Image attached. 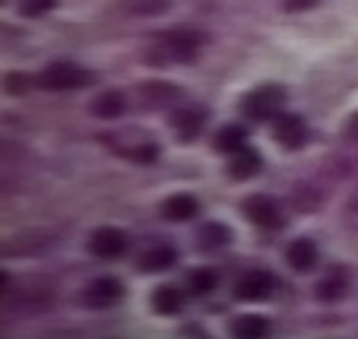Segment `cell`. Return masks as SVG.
<instances>
[{"label":"cell","mask_w":358,"mask_h":339,"mask_svg":"<svg viewBox=\"0 0 358 339\" xmlns=\"http://www.w3.org/2000/svg\"><path fill=\"white\" fill-rule=\"evenodd\" d=\"M210 41V35L196 32V29H171V32L159 35L156 45L146 51V64L152 67H169V64H190L203 51V45Z\"/></svg>","instance_id":"obj_1"},{"label":"cell","mask_w":358,"mask_h":339,"mask_svg":"<svg viewBox=\"0 0 358 339\" xmlns=\"http://www.w3.org/2000/svg\"><path fill=\"white\" fill-rule=\"evenodd\" d=\"M285 99H289V92H285L279 82H264V86L250 89L238 108H241V115L248 117V121L273 124L285 111Z\"/></svg>","instance_id":"obj_2"},{"label":"cell","mask_w":358,"mask_h":339,"mask_svg":"<svg viewBox=\"0 0 358 339\" xmlns=\"http://www.w3.org/2000/svg\"><path fill=\"white\" fill-rule=\"evenodd\" d=\"M86 86H92V73L70 61H55L38 73V89H48V92H76Z\"/></svg>","instance_id":"obj_3"},{"label":"cell","mask_w":358,"mask_h":339,"mask_svg":"<svg viewBox=\"0 0 358 339\" xmlns=\"http://www.w3.org/2000/svg\"><path fill=\"white\" fill-rule=\"evenodd\" d=\"M171 130H175V136L181 143H190L196 140V136L203 134V127H206V121H210V108L203 102H194V99H187V102H178L175 108H171Z\"/></svg>","instance_id":"obj_4"},{"label":"cell","mask_w":358,"mask_h":339,"mask_svg":"<svg viewBox=\"0 0 358 339\" xmlns=\"http://www.w3.org/2000/svg\"><path fill=\"white\" fill-rule=\"evenodd\" d=\"M124 295H127V289H124L121 279H115V276H95L92 282L83 285L80 301L86 308H92V311H105V308L121 305Z\"/></svg>","instance_id":"obj_5"},{"label":"cell","mask_w":358,"mask_h":339,"mask_svg":"<svg viewBox=\"0 0 358 339\" xmlns=\"http://www.w3.org/2000/svg\"><path fill=\"white\" fill-rule=\"evenodd\" d=\"M273 292H276V276L270 270H248L231 285L235 301H266Z\"/></svg>","instance_id":"obj_6"},{"label":"cell","mask_w":358,"mask_h":339,"mask_svg":"<svg viewBox=\"0 0 358 339\" xmlns=\"http://www.w3.org/2000/svg\"><path fill=\"white\" fill-rule=\"evenodd\" d=\"M273 140L282 146V150L295 152V150H304L308 143H311V127H308V121L298 115H279L276 121H273Z\"/></svg>","instance_id":"obj_7"},{"label":"cell","mask_w":358,"mask_h":339,"mask_svg":"<svg viewBox=\"0 0 358 339\" xmlns=\"http://www.w3.org/2000/svg\"><path fill=\"white\" fill-rule=\"evenodd\" d=\"M86 247H89V254L99 260H117L127 251V231L115 229V225H99V229L89 235Z\"/></svg>","instance_id":"obj_8"},{"label":"cell","mask_w":358,"mask_h":339,"mask_svg":"<svg viewBox=\"0 0 358 339\" xmlns=\"http://www.w3.org/2000/svg\"><path fill=\"white\" fill-rule=\"evenodd\" d=\"M136 95H140V105H143V108H149V111L175 108V105L184 99L181 86H178V82H165V80H149V82H140Z\"/></svg>","instance_id":"obj_9"},{"label":"cell","mask_w":358,"mask_h":339,"mask_svg":"<svg viewBox=\"0 0 358 339\" xmlns=\"http://www.w3.org/2000/svg\"><path fill=\"white\" fill-rule=\"evenodd\" d=\"M241 212L248 216V222H254L257 229H282V210H279V203L273 197H266V194H250V197L244 200Z\"/></svg>","instance_id":"obj_10"},{"label":"cell","mask_w":358,"mask_h":339,"mask_svg":"<svg viewBox=\"0 0 358 339\" xmlns=\"http://www.w3.org/2000/svg\"><path fill=\"white\" fill-rule=\"evenodd\" d=\"M260 168H264V156H260L257 150H250V146L231 152L229 165H225V171H229L231 181H250V178L260 175Z\"/></svg>","instance_id":"obj_11"},{"label":"cell","mask_w":358,"mask_h":339,"mask_svg":"<svg viewBox=\"0 0 358 339\" xmlns=\"http://www.w3.org/2000/svg\"><path fill=\"white\" fill-rule=\"evenodd\" d=\"M175 264H178L175 245H149L136 257V270H143V273H165Z\"/></svg>","instance_id":"obj_12"},{"label":"cell","mask_w":358,"mask_h":339,"mask_svg":"<svg viewBox=\"0 0 358 339\" xmlns=\"http://www.w3.org/2000/svg\"><path fill=\"white\" fill-rule=\"evenodd\" d=\"M345 292H349V273H345L343 266H330V270L317 279V285H314V295H317L320 301H327V305L343 301Z\"/></svg>","instance_id":"obj_13"},{"label":"cell","mask_w":358,"mask_h":339,"mask_svg":"<svg viewBox=\"0 0 358 339\" xmlns=\"http://www.w3.org/2000/svg\"><path fill=\"white\" fill-rule=\"evenodd\" d=\"M187 292V289H184ZM178 285H156L152 289V295H149V305H152V311L159 314V317H175V314H181L184 301H187V295H184Z\"/></svg>","instance_id":"obj_14"},{"label":"cell","mask_w":358,"mask_h":339,"mask_svg":"<svg viewBox=\"0 0 358 339\" xmlns=\"http://www.w3.org/2000/svg\"><path fill=\"white\" fill-rule=\"evenodd\" d=\"M320 260V251L311 238H295L289 247H285V264L295 273H311Z\"/></svg>","instance_id":"obj_15"},{"label":"cell","mask_w":358,"mask_h":339,"mask_svg":"<svg viewBox=\"0 0 358 339\" xmlns=\"http://www.w3.org/2000/svg\"><path fill=\"white\" fill-rule=\"evenodd\" d=\"M231 241H235V235H231V229L225 222H203L200 231H196V247L206 254L225 251Z\"/></svg>","instance_id":"obj_16"},{"label":"cell","mask_w":358,"mask_h":339,"mask_svg":"<svg viewBox=\"0 0 358 339\" xmlns=\"http://www.w3.org/2000/svg\"><path fill=\"white\" fill-rule=\"evenodd\" d=\"M159 212H162L169 222H190V219L200 212V203H196L194 194H171V197L162 200Z\"/></svg>","instance_id":"obj_17"},{"label":"cell","mask_w":358,"mask_h":339,"mask_svg":"<svg viewBox=\"0 0 358 339\" xmlns=\"http://www.w3.org/2000/svg\"><path fill=\"white\" fill-rule=\"evenodd\" d=\"M124 111H127L124 92H99L92 102H89V115L99 117V121H115V117H121Z\"/></svg>","instance_id":"obj_18"},{"label":"cell","mask_w":358,"mask_h":339,"mask_svg":"<svg viewBox=\"0 0 358 339\" xmlns=\"http://www.w3.org/2000/svg\"><path fill=\"white\" fill-rule=\"evenodd\" d=\"M244 146H248V127H241V124H222L213 136V150L222 152V156H231Z\"/></svg>","instance_id":"obj_19"},{"label":"cell","mask_w":358,"mask_h":339,"mask_svg":"<svg viewBox=\"0 0 358 339\" xmlns=\"http://www.w3.org/2000/svg\"><path fill=\"white\" fill-rule=\"evenodd\" d=\"M171 0H117V10L130 20H156V16L169 13Z\"/></svg>","instance_id":"obj_20"},{"label":"cell","mask_w":358,"mask_h":339,"mask_svg":"<svg viewBox=\"0 0 358 339\" xmlns=\"http://www.w3.org/2000/svg\"><path fill=\"white\" fill-rule=\"evenodd\" d=\"M229 333L235 339H264L270 336V320L260 317V314H241V317L231 320Z\"/></svg>","instance_id":"obj_21"},{"label":"cell","mask_w":358,"mask_h":339,"mask_svg":"<svg viewBox=\"0 0 358 339\" xmlns=\"http://www.w3.org/2000/svg\"><path fill=\"white\" fill-rule=\"evenodd\" d=\"M216 285H219V273L210 270V266H196V270H190L184 276V289L190 295H210Z\"/></svg>","instance_id":"obj_22"},{"label":"cell","mask_w":358,"mask_h":339,"mask_svg":"<svg viewBox=\"0 0 358 339\" xmlns=\"http://www.w3.org/2000/svg\"><path fill=\"white\" fill-rule=\"evenodd\" d=\"M51 245H55V238L51 235H38V231H32V235H22V238L7 241V254H45Z\"/></svg>","instance_id":"obj_23"},{"label":"cell","mask_w":358,"mask_h":339,"mask_svg":"<svg viewBox=\"0 0 358 339\" xmlns=\"http://www.w3.org/2000/svg\"><path fill=\"white\" fill-rule=\"evenodd\" d=\"M292 206L301 212H314L324 206V190H317V184H298L292 194Z\"/></svg>","instance_id":"obj_24"},{"label":"cell","mask_w":358,"mask_h":339,"mask_svg":"<svg viewBox=\"0 0 358 339\" xmlns=\"http://www.w3.org/2000/svg\"><path fill=\"white\" fill-rule=\"evenodd\" d=\"M159 156H162V146H159L156 140H140L134 146V150H130V162H136V165H152V162H159Z\"/></svg>","instance_id":"obj_25"},{"label":"cell","mask_w":358,"mask_h":339,"mask_svg":"<svg viewBox=\"0 0 358 339\" xmlns=\"http://www.w3.org/2000/svg\"><path fill=\"white\" fill-rule=\"evenodd\" d=\"M32 86H38V76H29V73H22V70H10L7 80H3V89H7L10 95H22Z\"/></svg>","instance_id":"obj_26"},{"label":"cell","mask_w":358,"mask_h":339,"mask_svg":"<svg viewBox=\"0 0 358 339\" xmlns=\"http://www.w3.org/2000/svg\"><path fill=\"white\" fill-rule=\"evenodd\" d=\"M61 0H20V16L22 20H38V16H45V13H51V10L57 7Z\"/></svg>","instance_id":"obj_27"},{"label":"cell","mask_w":358,"mask_h":339,"mask_svg":"<svg viewBox=\"0 0 358 339\" xmlns=\"http://www.w3.org/2000/svg\"><path fill=\"white\" fill-rule=\"evenodd\" d=\"M324 0H282V10L285 13H304V10H314L320 7Z\"/></svg>","instance_id":"obj_28"},{"label":"cell","mask_w":358,"mask_h":339,"mask_svg":"<svg viewBox=\"0 0 358 339\" xmlns=\"http://www.w3.org/2000/svg\"><path fill=\"white\" fill-rule=\"evenodd\" d=\"M345 136H349V140H358V111L349 115V121H345Z\"/></svg>","instance_id":"obj_29"}]
</instances>
